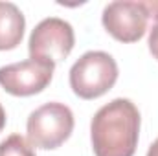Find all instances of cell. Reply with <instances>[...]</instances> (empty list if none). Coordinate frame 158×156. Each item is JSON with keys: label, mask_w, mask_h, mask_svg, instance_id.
<instances>
[{"label": "cell", "mask_w": 158, "mask_h": 156, "mask_svg": "<svg viewBox=\"0 0 158 156\" xmlns=\"http://www.w3.org/2000/svg\"><path fill=\"white\" fill-rule=\"evenodd\" d=\"M53 64L26 59L0 68V86L17 97H30L40 94L53 77Z\"/></svg>", "instance_id": "obj_6"}, {"label": "cell", "mask_w": 158, "mask_h": 156, "mask_svg": "<svg viewBox=\"0 0 158 156\" xmlns=\"http://www.w3.org/2000/svg\"><path fill=\"white\" fill-rule=\"evenodd\" d=\"M147 156H158V138L149 145V151H147Z\"/></svg>", "instance_id": "obj_10"}, {"label": "cell", "mask_w": 158, "mask_h": 156, "mask_svg": "<svg viewBox=\"0 0 158 156\" xmlns=\"http://www.w3.org/2000/svg\"><path fill=\"white\" fill-rule=\"evenodd\" d=\"M0 156H35V151L24 136L11 134L0 142Z\"/></svg>", "instance_id": "obj_8"}, {"label": "cell", "mask_w": 158, "mask_h": 156, "mask_svg": "<svg viewBox=\"0 0 158 156\" xmlns=\"http://www.w3.org/2000/svg\"><path fill=\"white\" fill-rule=\"evenodd\" d=\"M118 76L119 70L114 57L107 51L92 50L72 64L70 88L81 99H98L116 84Z\"/></svg>", "instance_id": "obj_2"}, {"label": "cell", "mask_w": 158, "mask_h": 156, "mask_svg": "<svg viewBox=\"0 0 158 156\" xmlns=\"http://www.w3.org/2000/svg\"><path fill=\"white\" fill-rule=\"evenodd\" d=\"M145 7L149 11V17L153 18V24L149 28V51L158 61V0H149L145 2Z\"/></svg>", "instance_id": "obj_9"}, {"label": "cell", "mask_w": 158, "mask_h": 156, "mask_svg": "<svg viewBox=\"0 0 158 156\" xmlns=\"http://www.w3.org/2000/svg\"><path fill=\"white\" fill-rule=\"evenodd\" d=\"M26 18L13 2H0V51L13 50L24 37Z\"/></svg>", "instance_id": "obj_7"}, {"label": "cell", "mask_w": 158, "mask_h": 156, "mask_svg": "<svg viewBox=\"0 0 158 156\" xmlns=\"http://www.w3.org/2000/svg\"><path fill=\"white\" fill-rule=\"evenodd\" d=\"M149 11L145 2L136 0H116L103 7L101 22L109 35L119 42L140 40L149 26Z\"/></svg>", "instance_id": "obj_5"}, {"label": "cell", "mask_w": 158, "mask_h": 156, "mask_svg": "<svg viewBox=\"0 0 158 156\" xmlns=\"http://www.w3.org/2000/svg\"><path fill=\"white\" fill-rule=\"evenodd\" d=\"M6 119H7V117H6V110H4V107L0 105V132H2V129L6 127Z\"/></svg>", "instance_id": "obj_11"}, {"label": "cell", "mask_w": 158, "mask_h": 156, "mask_svg": "<svg viewBox=\"0 0 158 156\" xmlns=\"http://www.w3.org/2000/svg\"><path fill=\"white\" fill-rule=\"evenodd\" d=\"M74 112L68 105L59 101H50L35 109L26 123L28 142L31 147L52 151L61 147L74 132Z\"/></svg>", "instance_id": "obj_3"}, {"label": "cell", "mask_w": 158, "mask_h": 156, "mask_svg": "<svg viewBox=\"0 0 158 156\" xmlns=\"http://www.w3.org/2000/svg\"><path fill=\"white\" fill-rule=\"evenodd\" d=\"M140 110L127 99L116 97L103 105L90 121V142L96 156H134L140 138Z\"/></svg>", "instance_id": "obj_1"}, {"label": "cell", "mask_w": 158, "mask_h": 156, "mask_svg": "<svg viewBox=\"0 0 158 156\" xmlns=\"http://www.w3.org/2000/svg\"><path fill=\"white\" fill-rule=\"evenodd\" d=\"M74 44L76 33L72 24L59 17H50L33 28L28 40V51L30 59L55 66L70 55Z\"/></svg>", "instance_id": "obj_4"}]
</instances>
